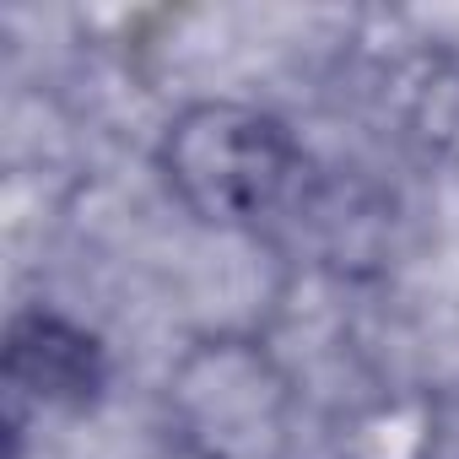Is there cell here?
<instances>
[{
    "mask_svg": "<svg viewBox=\"0 0 459 459\" xmlns=\"http://www.w3.org/2000/svg\"><path fill=\"white\" fill-rule=\"evenodd\" d=\"M303 168L281 119L244 103H195L168 125L162 173L168 189L211 227L265 221Z\"/></svg>",
    "mask_w": 459,
    "mask_h": 459,
    "instance_id": "obj_1",
    "label": "cell"
},
{
    "mask_svg": "<svg viewBox=\"0 0 459 459\" xmlns=\"http://www.w3.org/2000/svg\"><path fill=\"white\" fill-rule=\"evenodd\" d=\"M178 427L195 459H276L287 394L271 362L244 341L200 346L173 384Z\"/></svg>",
    "mask_w": 459,
    "mask_h": 459,
    "instance_id": "obj_2",
    "label": "cell"
},
{
    "mask_svg": "<svg viewBox=\"0 0 459 459\" xmlns=\"http://www.w3.org/2000/svg\"><path fill=\"white\" fill-rule=\"evenodd\" d=\"M6 378L17 400L39 405H82L103 384V351L87 330L55 319V314H28L12 325L6 346Z\"/></svg>",
    "mask_w": 459,
    "mask_h": 459,
    "instance_id": "obj_3",
    "label": "cell"
}]
</instances>
